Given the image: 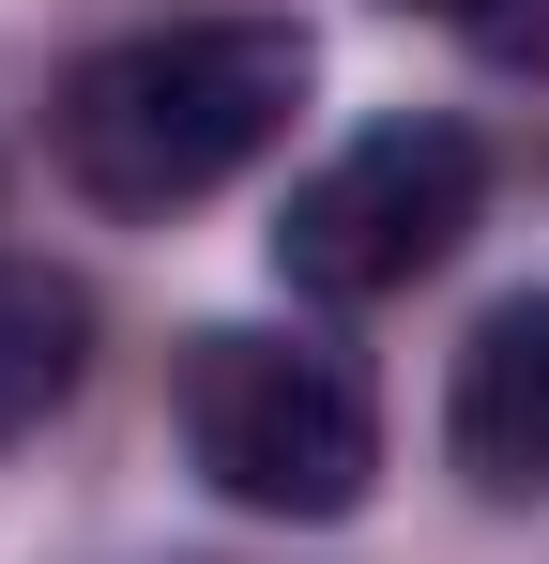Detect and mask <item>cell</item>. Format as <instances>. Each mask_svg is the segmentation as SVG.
Returning <instances> with one entry per match:
<instances>
[{"mask_svg":"<svg viewBox=\"0 0 549 564\" xmlns=\"http://www.w3.org/2000/svg\"><path fill=\"white\" fill-rule=\"evenodd\" d=\"M412 15H443V31H488V46H535V0H412Z\"/></svg>","mask_w":549,"mask_h":564,"instance_id":"cell-6","label":"cell"},{"mask_svg":"<svg viewBox=\"0 0 549 564\" xmlns=\"http://www.w3.org/2000/svg\"><path fill=\"white\" fill-rule=\"evenodd\" d=\"M305 107V31L290 15H169L122 31L62 77V169L107 214H183L229 169H260Z\"/></svg>","mask_w":549,"mask_h":564,"instance_id":"cell-1","label":"cell"},{"mask_svg":"<svg viewBox=\"0 0 549 564\" xmlns=\"http://www.w3.org/2000/svg\"><path fill=\"white\" fill-rule=\"evenodd\" d=\"M443 458L488 488V503H549V290L488 305L458 336V381H443Z\"/></svg>","mask_w":549,"mask_h":564,"instance_id":"cell-4","label":"cell"},{"mask_svg":"<svg viewBox=\"0 0 549 564\" xmlns=\"http://www.w3.org/2000/svg\"><path fill=\"white\" fill-rule=\"evenodd\" d=\"M183 458L214 473L245 519H290V534H321V519H352L366 473H381V397H366L352 351H321V336H198L183 351Z\"/></svg>","mask_w":549,"mask_h":564,"instance_id":"cell-2","label":"cell"},{"mask_svg":"<svg viewBox=\"0 0 549 564\" xmlns=\"http://www.w3.org/2000/svg\"><path fill=\"white\" fill-rule=\"evenodd\" d=\"M92 367V290L46 260H0V443H31Z\"/></svg>","mask_w":549,"mask_h":564,"instance_id":"cell-5","label":"cell"},{"mask_svg":"<svg viewBox=\"0 0 549 564\" xmlns=\"http://www.w3.org/2000/svg\"><path fill=\"white\" fill-rule=\"evenodd\" d=\"M473 214H488V153H473V122L412 107V122L336 138V153L290 184V214H274V275L321 290V305H381V290L443 275L458 245H473Z\"/></svg>","mask_w":549,"mask_h":564,"instance_id":"cell-3","label":"cell"}]
</instances>
